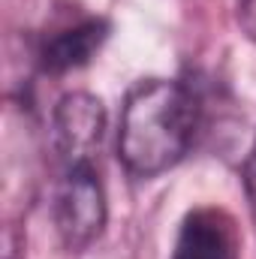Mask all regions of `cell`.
<instances>
[{
  "instance_id": "3",
  "label": "cell",
  "mask_w": 256,
  "mask_h": 259,
  "mask_svg": "<svg viewBox=\"0 0 256 259\" xmlns=\"http://www.w3.org/2000/svg\"><path fill=\"white\" fill-rule=\"evenodd\" d=\"M106 130V109L97 97L75 91L66 94L55 109V145L66 166H84L94 163L100 154Z\"/></svg>"
},
{
  "instance_id": "4",
  "label": "cell",
  "mask_w": 256,
  "mask_h": 259,
  "mask_svg": "<svg viewBox=\"0 0 256 259\" xmlns=\"http://www.w3.org/2000/svg\"><path fill=\"white\" fill-rule=\"evenodd\" d=\"M175 259H241V235L229 211L205 205L181 220Z\"/></svg>"
},
{
  "instance_id": "6",
  "label": "cell",
  "mask_w": 256,
  "mask_h": 259,
  "mask_svg": "<svg viewBox=\"0 0 256 259\" xmlns=\"http://www.w3.org/2000/svg\"><path fill=\"white\" fill-rule=\"evenodd\" d=\"M244 187H247V202H250V214H253L256 226V142L247 154V163H244Z\"/></svg>"
},
{
  "instance_id": "2",
  "label": "cell",
  "mask_w": 256,
  "mask_h": 259,
  "mask_svg": "<svg viewBox=\"0 0 256 259\" xmlns=\"http://www.w3.org/2000/svg\"><path fill=\"white\" fill-rule=\"evenodd\" d=\"M55 223L69 250H84L100 238L106 226V193L94 163L66 166L55 199Z\"/></svg>"
},
{
  "instance_id": "5",
  "label": "cell",
  "mask_w": 256,
  "mask_h": 259,
  "mask_svg": "<svg viewBox=\"0 0 256 259\" xmlns=\"http://www.w3.org/2000/svg\"><path fill=\"white\" fill-rule=\"evenodd\" d=\"M103 39H106V24L100 18H84V21H78L72 27H64V30L52 33L42 42V49H39L42 66L49 72L78 69V66H84L97 55Z\"/></svg>"
},
{
  "instance_id": "1",
  "label": "cell",
  "mask_w": 256,
  "mask_h": 259,
  "mask_svg": "<svg viewBox=\"0 0 256 259\" xmlns=\"http://www.w3.org/2000/svg\"><path fill=\"white\" fill-rule=\"evenodd\" d=\"M196 100L181 81L145 78L124 100L118 157L133 175L154 178L172 169L196 133Z\"/></svg>"
},
{
  "instance_id": "7",
  "label": "cell",
  "mask_w": 256,
  "mask_h": 259,
  "mask_svg": "<svg viewBox=\"0 0 256 259\" xmlns=\"http://www.w3.org/2000/svg\"><path fill=\"white\" fill-rule=\"evenodd\" d=\"M235 15H238V24L244 27V33L256 39V0H235Z\"/></svg>"
}]
</instances>
